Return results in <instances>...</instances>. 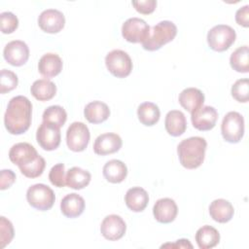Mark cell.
<instances>
[{
	"mask_svg": "<svg viewBox=\"0 0 249 249\" xmlns=\"http://www.w3.org/2000/svg\"><path fill=\"white\" fill-rule=\"evenodd\" d=\"M14 237L13 224L4 216L0 217V248H4Z\"/></svg>",
	"mask_w": 249,
	"mask_h": 249,
	"instance_id": "d590c367",
	"label": "cell"
},
{
	"mask_svg": "<svg viewBox=\"0 0 249 249\" xmlns=\"http://www.w3.org/2000/svg\"><path fill=\"white\" fill-rule=\"evenodd\" d=\"M230 64L233 70L239 73L249 72V49L248 46L237 48L230 57Z\"/></svg>",
	"mask_w": 249,
	"mask_h": 249,
	"instance_id": "f546056e",
	"label": "cell"
},
{
	"mask_svg": "<svg viewBox=\"0 0 249 249\" xmlns=\"http://www.w3.org/2000/svg\"><path fill=\"white\" fill-rule=\"evenodd\" d=\"M32 104L30 100L18 95L13 97L7 106L4 115V124L8 132L14 135H19L27 131L31 124Z\"/></svg>",
	"mask_w": 249,
	"mask_h": 249,
	"instance_id": "6da1fadb",
	"label": "cell"
},
{
	"mask_svg": "<svg viewBox=\"0 0 249 249\" xmlns=\"http://www.w3.org/2000/svg\"><path fill=\"white\" fill-rule=\"evenodd\" d=\"M0 92L6 93L15 89L18 86V79L13 71L2 69L0 73Z\"/></svg>",
	"mask_w": 249,
	"mask_h": 249,
	"instance_id": "836d02e7",
	"label": "cell"
},
{
	"mask_svg": "<svg viewBox=\"0 0 249 249\" xmlns=\"http://www.w3.org/2000/svg\"><path fill=\"white\" fill-rule=\"evenodd\" d=\"M131 4L135 10L143 15H149L153 13L157 7L156 0H144V1H132Z\"/></svg>",
	"mask_w": 249,
	"mask_h": 249,
	"instance_id": "74e56055",
	"label": "cell"
},
{
	"mask_svg": "<svg viewBox=\"0 0 249 249\" xmlns=\"http://www.w3.org/2000/svg\"><path fill=\"white\" fill-rule=\"evenodd\" d=\"M60 210L67 218L79 217L85 210V200L78 194H68L60 202Z\"/></svg>",
	"mask_w": 249,
	"mask_h": 249,
	"instance_id": "ffe728a7",
	"label": "cell"
},
{
	"mask_svg": "<svg viewBox=\"0 0 249 249\" xmlns=\"http://www.w3.org/2000/svg\"><path fill=\"white\" fill-rule=\"evenodd\" d=\"M65 24L64 15L55 9H47L43 11L38 18L39 27L47 33H58Z\"/></svg>",
	"mask_w": 249,
	"mask_h": 249,
	"instance_id": "4fadbf2b",
	"label": "cell"
},
{
	"mask_svg": "<svg viewBox=\"0 0 249 249\" xmlns=\"http://www.w3.org/2000/svg\"><path fill=\"white\" fill-rule=\"evenodd\" d=\"M122 145V138L117 133L106 132L96 137L93 143V151L96 155L106 156L118 152Z\"/></svg>",
	"mask_w": 249,
	"mask_h": 249,
	"instance_id": "9a60e30c",
	"label": "cell"
},
{
	"mask_svg": "<svg viewBox=\"0 0 249 249\" xmlns=\"http://www.w3.org/2000/svg\"><path fill=\"white\" fill-rule=\"evenodd\" d=\"M231 96L238 102L246 103L249 99V80L247 78L237 80L231 87Z\"/></svg>",
	"mask_w": 249,
	"mask_h": 249,
	"instance_id": "d6a6232c",
	"label": "cell"
},
{
	"mask_svg": "<svg viewBox=\"0 0 249 249\" xmlns=\"http://www.w3.org/2000/svg\"><path fill=\"white\" fill-rule=\"evenodd\" d=\"M26 199L33 208L40 211H47L53 207L55 196L49 186L45 184H35L28 188Z\"/></svg>",
	"mask_w": 249,
	"mask_h": 249,
	"instance_id": "5b68a950",
	"label": "cell"
},
{
	"mask_svg": "<svg viewBox=\"0 0 249 249\" xmlns=\"http://www.w3.org/2000/svg\"><path fill=\"white\" fill-rule=\"evenodd\" d=\"M178 213L176 202L169 197L160 198L156 201L153 207L155 219L162 224H168L175 220Z\"/></svg>",
	"mask_w": 249,
	"mask_h": 249,
	"instance_id": "2e32d148",
	"label": "cell"
},
{
	"mask_svg": "<svg viewBox=\"0 0 249 249\" xmlns=\"http://www.w3.org/2000/svg\"><path fill=\"white\" fill-rule=\"evenodd\" d=\"M177 34L176 25L170 20H162L150 29L148 39L142 43V47L146 51L154 52L160 50L163 45L172 41Z\"/></svg>",
	"mask_w": 249,
	"mask_h": 249,
	"instance_id": "3957f363",
	"label": "cell"
},
{
	"mask_svg": "<svg viewBox=\"0 0 249 249\" xmlns=\"http://www.w3.org/2000/svg\"><path fill=\"white\" fill-rule=\"evenodd\" d=\"M150 26L142 18H130L122 26V35L129 43H144L150 35Z\"/></svg>",
	"mask_w": 249,
	"mask_h": 249,
	"instance_id": "ba28073f",
	"label": "cell"
},
{
	"mask_svg": "<svg viewBox=\"0 0 249 249\" xmlns=\"http://www.w3.org/2000/svg\"><path fill=\"white\" fill-rule=\"evenodd\" d=\"M108 71L117 78L127 77L132 70V61L127 53L122 50H113L105 56Z\"/></svg>",
	"mask_w": 249,
	"mask_h": 249,
	"instance_id": "52a82bcc",
	"label": "cell"
},
{
	"mask_svg": "<svg viewBox=\"0 0 249 249\" xmlns=\"http://www.w3.org/2000/svg\"><path fill=\"white\" fill-rule=\"evenodd\" d=\"M192 124L195 128L206 131L212 129L218 120V112L212 106H201L191 114Z\"/></svg>",
	"mask_w": 249,
	"mask_h": 249,
	"instance_id": "5bb4252c",
	"label": "cell"
},
{
	"mask_svg": "<svg viewBox=\"0 0 249 249\" xmlns=\"http://www.w3.org/2000/svg\"><path fill=\"white\" fill-rule=\"evenodd\" d=\"M46 166V161L40 155L30 162L18 166L20 172L27 178H36L42 175Z\"/></svg>",
	"mask_w": 249,
	"mask_h": 249,
	"instance_id": "1f68e13d",
	"label": "cell"
},
{
	"mask_svg": "<svg viewBox=\"0 0 249 249\" xmlns=\"http://www.w3.org/2000/svg\"><path fill=\"white\" fill-rule=\"evenodd\" d=\"M223 138L229 143H238L244 134V119L241 114L231 111L226 114L221 124Z\"/></svg>",
	"mask_w": 249,
	"mask_h": 249,
	"instance_id": "8992f818",
	"label": "cell"
},
{
	"mask_svg": "<svg viewBox=\"0 0 249 249\" xmlns=\"http://www.w3.org/2000/svg\"><path fill=\"white\" fill-rule=\"evenodd\" d=\"M126 231V225L124 219L116 214L106 216L100 226L101 234L108 240L121 239Z\"/></svg>",
	"mask_w": 249,
	"mask_h": 249,
	"instance_id": "7c38bea8",
	"label": "cell"
},
{
	"mask_svg": "<svg viewBox=\"0 0 249 249\" xmlns=\"http://www.w3.org/2000/svg\"><path fill=\"white\" fill-rule=\"evenodd\" d=\"M31 94L39 101H48L56 93V86L48 79L35 81L30 88Z\"/></svg>",
	"mask_w": 249,
	"mask_h": 249,
	"instance_id": "4316f807",
	"label": "cell"
},
{
	"mask_svg": "<svg viewBox=\"0 0 249 249\" xmlns=\"http://www.w3.org/2000/svg\"><path fill=\"white\" fill-rule=\"evenodd\" d=\"M236 33L232 27L226 24H218L207 33V43L215 52L227 51L235 41Z\"/></svg>",
	"mask_w": 249,
	"mask_h": 249,
	"instance_id": "277c9868",
	"label": "cell"
},
{
	"mask_svg": "<svg viewBox=\"0 0 249 249\" xmlns=\"http://www.w3.org/2000/svg\"><path fill=\"white\" fill-rule=\"evenodd\" d=\"M196 241L200 249L213 248L220 241V233L211 226H202L196 231Z\"/></svg>",
	"mask_w": 249,
	"mask_h": 249,
	"instance_id": "484cf974",
	"label": "cell"
},
{
	"mask_svg": "<svg viewBox=\"0 0 249 249\" xmlns=\"http://www.w3.org/2000/svg\"><path fill=\"white\" fill-rule=\"evenodd\" d=\"M137 116L140 123L147 126L156 124L160 117V112L157 104L153 102H143L137 108Z\"/></svg>",
	"mask_w": 249,
	"mask_h": 249,
	"instance_id": "f1b7e54d",
	"label": "cell"
},
{
	"mask_svg": "<svg viewBox=\"0 0 249 249\" xmlns=\"http://www.w3.org/2000/svg\"><path fill=\"white\" fill-rule=\"evenodd\" d=\"M235 20L239 25L244 27L249 26V6L244 5L239 8L235 13Z\"/></svg>",
	"mask_w": 249,
	"mask_h": 249,
	"instance_id": "ab89813d",
	"label": "cell"
},
{
	"mask_svg": "<svg viewBox=\"0 0 249 249\" xmlns=\"http://www.w3.org/2000/svg\"><path fill=\"white\" fill-rule=\"evenodd\" d=\"M49 179L51 183L57 187L62 188L66 185V174L64 163H56L53 165L49 173Z\"/></svg>",
	"mask_w": 249,
	"mask_h": 249,
	"instance_id": "e575fe53",
	"label": "cell"
},
{
	"mask_svg": "<svg viewBox=\"0 0 249 249\" xmlns=\"http://www.w3.org/2000/svg\"><path fill=\"white\" fill-rule=\"evenodd\" d=\"M207 142L199 136H193L182 140L177 146L180 163L187 169L199 167L205 157Z\"/></svg>",
	"mask_w": 249,
	"mask_h": 249,
	"instance_id": "7a4b0ae2",
	"label": "cell"
},
{
	"mask_svg": "<svg viewBox=\"0 0 249 249\" xmlns=\"http://www.w3.org/2000/svg\"><path fill=\"white\" fill-rule=\"evenodd\" d=\"M84 115L88 122L91 124H100L109 118L110 109L106 103L95 100L86 105Z\"/></svg>",
	"mask_w": 249,
	"mask_h": 249,
	"instance_id": "cb8c5ba5",
	"label": "cell"
},
{
	"mask_svg": "<svg viewBox=\"0 0 249 249\" xmlns=\"http://www.w3.org/2000/svg\"><path fill=\"white\" fill-rule=\"evenodd\" d=\"M1 31L4 34L13 33L18 26V19L11 12H3L0 14Z\"/></svg>",
	"mask_w": 249,
	"mask_h": 249,
	"instance_id": "8d00e7d4",
	"label": "cell"
},
{
	"mask_svg": "<svg viewBox=\"0 0 249 249\" xmlns=\"http://www.w3.org/2000/svg\"><path fill=\"white\" fill-rule=\"evenodd\" d=\"M62 60L56 53H49L44 54L38 62L39 73L45 78H53L58 75L62 70Z\"/></svg>",
	"mask_w": 249,
	"mask_h": 249,
	"instance_id": "ac0fdd59",
	"label": "cell"
},
{
	"mask_svg": "<svg viewBox=\"0 0 249 249\" xmlns=\"http://www.w3.org/2000/svg\"><path fill=\"white\" fill-rule=\"evenodd\" d=\"M15 181H16V174L13 170L11 169L1 170V182H0L1 190H6L10 188Z\"/></svg>",
	"mask_w": 249,
	"mask_h": 249,
	"instance_id": "f35d334b",
	"label": "cell"
},
{
	"mask_svg": "<svg viewBox=\"0 0 249 249\" xmlns=\"http://www.w3.org/2000/svg\"><path fill=\"white\" fill-rule=\"evenodd\" d=\"M43 122L51 124L58 128L63 126L67 120L66 111L59 105H53L48 107L43 113Z\"/></svg>",
	"mask_w": 249,
	"mask_h": 249,
	"instance_id": "4dcf8cb0",
	"label": "cell"
},
{
	"mask_svg": "<svg viewBox=\"0 0 249 249\" xmlns=\"http://www.w3.org/2000/svg\"><path fill=\"white\" fill-rule=\"evenodd\" d=\"M164 126L169 135L174 137L182 135L187 128L185 115L179 110L169 111L165 116Z\"/></svg>",
	"mask_w": 249,
	"mask_h": 249,
	"instance_id": "603a6c76",
	"label": "cell"
},
{
	"mask_svg": "<svg viewBox=\"0 0 249 249\" xmlns=\"http://www.w3.org/2000/svg\"><path fill=\"white\" fill-rule=\"evenodd\" d=\"M178 101L185 110L192 114L203 105L204 94L198 89L187 88L179 94Z\"/></svg>",
	"mask_w": 249,
	"mask_h": 249,
	"instance_id": "d6986e66",
	"label": "cell"
},
{
	"mask_svg": "<svg viewBox=\"0 0 249 249\" xmlns=\"http://www.w3.org/2000/svg\"><path fill=\"white\" fill-rule=\"evenodd\" d=\"M124 201L131 211L141 212L148 205L149 195L141 187H132L127 190L124 196Z\"/></svg>",
	"mask_w": 249,
	"mask_h": 249,
	"instance_id": "44dd1931",
	"label": "cell"
},
{
	"mask_svg": "<svg viewBox=\"0 0 249 249\" xmlns=\"http://www.w3.org/2000/svg\"><path fill=\"white\" fill-rule=\"evenodd\" d=\"M5 60L13 66H21L25 64L29 57V49L26 43L20 40L9 42L3 51Z\"/></svg>",
	"mask_w": 249,
	"mask_h": 249,
	"instance_id": "8fae6325",
	"label": "cell"
},
{
	"mask_svg": "<svg viewBox=\"0 0 249 249\" xmlns=\"http://www.w3.org/2000/svg\"><path fill=\"white\" fill-rule=\"evenodd\" d=\"M209 214L218 223H228L233 217L234 209L229 200L218 198L210 203Z\"/></svg>",
	"mask_w": 249,
	"mask_h": 249,
	"instance_id": "7402d4cb",
	"label": "cell"
},
{
	"mask_svg": "<svg viewBox=\"0 0 249 249\" xmlns=\"http://www.w3.org/2000/svg\"><path fill=\"white\" fill-rule=\"evenodd\" d=\"M91 179V175L88 170L74 166L66 173V186L74 190H81L87 187Z\"/></svg>",
	"mask_w": 249,
	"mask_h": 249,
	"instance_id": "83f0119b",
	"label": "cell"
},
{
	"mask_svg": "<svg viewBox=\"0 0 249 249\" xmlns=\"http://www.w3.org/2000/svg\"><path fill=\"white\" fill-rule=\"evenodd\" d=\"M90 133L89 127L82 122L72 123L66 131V143L73 152L84 151L89 142Z\"/></svg>",
	"mask_w": 249,
	"mask_h": 249,
	"instance_id": "9c48e42d",
	"label": "cell"
},
{
	"mask_svg": "<svg viewBox=\"0 0 249 249\" xmlns=\"http://www.w3.org/2000/svg\"><path fill=\"white\" fill-rule=\"evenodd\" d=\"M39 154L36 149L29 143L20 142L12 146L9 152V159L18 166L26 164L31 160H35Z\"/></svg>",
	"mask_w": 249,
	"mask_h": 249,
	"instance_id": "e0dca14e",
	"label": "cell"
},
{
	"mask_svg": "<svg viewBox=\"0 0 249 249\" xmlns=\"http://www.w3.org/2000/svg\"><path fill=\"white\" fill-rule=\"evenodd\" d=\"M168 246H171V247H178L179 248H193V245L190 243V241L188 239H180V240H177L176 243L174 244H170V243H167V244H164L161 246V248L163 247H168Z\"/></svg>",
	"mask_w": 249,
	"mask_h": 249,
	"instance_id": "60d3db41",
	"label": "cell"
},
{
	"mask_svg": "<svg viewBox=\"0 0 249 249\" xmlns=\"http://www.w3.org/2000/svg\"><path fill=\"white\" fill-rule=\"evenodd\" d=\"M36 139L45 151H53L58 148L61 140L60 129L51 124L42 123L37 129Z\"/></svg>",
	"mask_w": 249,
	"mask_h": 249,
	"instance_id": "30bf717a",
	"label": "cell"
},
{
	"mask_svg": "<svg viewBox=\"0 0 249 249\" xmlns=\"http://www.w3.org/2000/svg\"><path fill=\"white\" fill-rule=\"evenodd\" d=\"M126 175L127 167L122 160H111L103 166V176L110 183H121L125 179Z\"/></svg>",
	"mask_w": 249,
	"mask_h": 249,
	"instance_id": "d4e9b609",
	"label": "cell"
}]
</instances>
